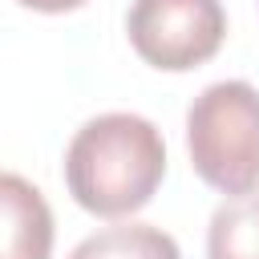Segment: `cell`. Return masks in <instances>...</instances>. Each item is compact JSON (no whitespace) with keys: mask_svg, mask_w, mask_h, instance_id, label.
Returning a JSON list of instances; mask_svg holds the SVG:
<instances>
[{"mask_svg":"<svg viewBox=\"0 0 259 259\" xmlns=\"http://www.w3.org/2000/svg\"><path fill=\"white\" fill-rule=\"evenodd\" d=\"M166 178L162 130L142 113L89 117L65 150V186L77 206L101 219L142 210Z\"/></svg>","mask_w":259,"mask_h":259,"instance_id":"cell-1","label":"cell"},{"mask_svg":"<svg viewBox=\"0 0 259 259\" xmlns=\"http://www.w3.org/2000/svg\"><path fill=\"white\" fill-rule=\"evenodd\" d=\"M186 150L194 174L223 194L259 190V89L214 81L186 109Z\"/></svg>","mask_w":259,"mask_h":259,"instance_id":"cell-2","label":"cell"},{"mask_svg":"<svg viewBox=\"0 0 259 259\" xmlns=\"http://www.w3.org/2000/svg\"><path fill=\"white\" fill-rule=\"evenodd\" d=\"M125 32L146 65L162 73H186L219 53L227 36V12L219 0H134Z\"/></svg>","mask_w":259,"mask_h":259,"instance_id":"cell-3","label":"cell"},{"mask_svg":"<svg viewBox=\"0 0 259 259\" xmlns=\"http://www.w3.org/2000/svg\"><path fill=\"white\" fill-rule=\"evenodd\" d=\"M53 255V210L45 194L0 170V259H49Z\"/></svg>","mask_w":259,"mask_h":259,"instance_id":"cell-4","label":"cell"},{"mask_svg":"<svg viewBox=\"0 0 259 259\" xmlns=\"http://www.w3.org/2000/svg\"><path fill=\"white\" fill-rule=\"evenodd\" d=\"M69 259H182L178 243L150 223H117L73 247Z\"/></svg>","mask_w":259,"mask_h":259,"instance_id":"cell-5","label":"cell"},{"mask_svg":"<svg viewBox=\"0 0 259 259\" xmlns=\"http://www.w3.org/2000/svg\"><path fill=\"white\" fill-rule=\"evenodd\" d=\"M206 259H259V190L235 194L210 214Z\"/></svg>","mask_w":259,"mask_h":259,"instance_id":"cell-6","label":"cell"},{"mask_svg":"<svg viewBox=\"0 0 259 259\" xmlns=\"http://www.w3.org/2000/svg\"><path fill=\"white\" fill-rule=\"evenodd\" d=\"M16 4L20 8H32V12H73L85 0H16Z\"/></svg>","mask_w":259,"mask_h":259,"instance_id":"cell-7","label":"cell"}]
</instances>
